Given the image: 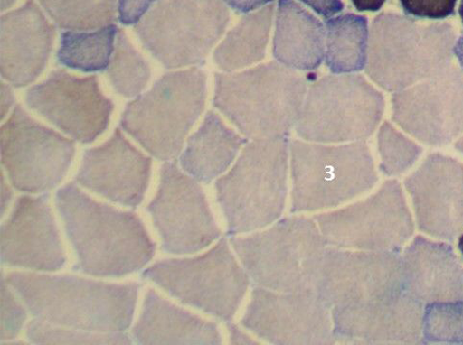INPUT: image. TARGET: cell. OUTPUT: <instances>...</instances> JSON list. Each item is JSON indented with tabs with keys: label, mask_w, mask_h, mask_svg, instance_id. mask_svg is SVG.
<instances>
[{
	"label": "cell",
	"mask_w": 463,
	"mask_h": 345,
	"mask_svg": "<svg viewBox=\"0 0 463 345\" xmlns=\"http://www.w3.org/2000/svg\"><path fill=\"white\" fill-rule=\"evenodd\" d=\"M118 28L108 25L92 31L61 33L57 61L60 65L83 72L108 69L115 50Z\"/></svg>",
	"instance_id": "cell-30"
},
{
	"label": "cell",
	"mask_w": 463,
	"mask_h": 345,
	"mask_svg": "<svg viewBox=\"0 0 463 345\" xmlns=\"http://www.w3.org/2000/svg\"><path fill=\"white\" fill-rule=\"evenodd\" d=\"M54 24L68 31H92L116 22L117 0H39Z\"/></svg>",
	"instance_id": "cell-31"
},
{
	"label": "cell",
	"mask_w": 463,
	"mask_h": 345,
	"mask_svg": "<svg viewBox=\"0 0 463 345\" xmlns=\"http://www.w3.org/2000/svg\"><path fill=\"white\" fill-rule=\"evenodd\" d=\"M157 0H119L118 19L122 24L136 25Z\"/></svg>",
	"instance_id": "cell-38"
},
{
	"label": "cell",
	"mask_w": 463,
	"mask_h": 345,
	"mask_svg": "<svg viewBox=\"0 0 463 345\" xmlns=\"http://www.w3.org/2000/svg\"><path fill=\"white\" fill-rule=\"evenodd\" d=\"M222 2L237 13L250 14L273 4L274 0H222Z\"/></svg>",
	"instance_id": "cell-40"
},
{
	"label": "cell",
	"mask_w": 463,
	"mask_h": 345,
	"mask_svg": "<svg viewBox=\"0 0 463 345\" xmlns=\"http://www.w3.org/2000/svg\"><path fill=\"white\" fill-rule=\"evenodd\" d=\"M422 343L463 345V301L426 304Z\"/></svg>",
	"instance_id": "cell-35"
},
{
	"label": "cell",
	"mask_w": 463,
	"mask_h": 345,
	"mask_svg": "<svg viewBox=\"0 0 463 345\" xmlns=\"http://www.w3.org/2000/svg\"><path fill=\"white\" fill-rule=\"evenodd\" d=\"M146 210L167 254H195L221 238L203 187L176 163L161 166L158 191Z\"/></svg>",
	"instance_id": "cell-14"
},
{
	"label": "cell",
	"mask_w": 463,
	"mask_h": 345,
	"mask_svg": "<svg viewBox=\"0 0 463 345\" xmlns=\"http://www.w3.org/2000/svg\"><path fill=\"white\" fill-rule=\"evenodd\" d=\"M14 102V91L8 84L2 83V119L10 111Z\"/></svg>",
	"instance_id": "cell-43"
},
{
	"label": "cell",
	"mask_w": 463,
	"mask_h": 345,
	"mask_svg": "<svg viewBox=\"0 0 463 345\" xmlns=\"http://www.w3.org/2000/svg\"><path fill=\"white\" fill-rule=\"evenodd\" d=\"M458 13H459V17H460L461 23H462V26H463V0H460Z\"/></svg>",
	"instance_id": "cell-49"
},
{
	"label": "cell",
	"mask_w": 463,
	"mask_h": 345,
	"mask_svg": "<svg viewBox=\"0 0 463 345\" xmlns=\"http://www.w3.org/2000/svg\"><path fill=\"white\" fill-rule=\"evenodd\" d=\"M326 30V62L332 73H357L365 69L369 28L364 15H336L327 21Z\"/></svg>",
	"instance_id": "cell-29"
},
{
	"label": "cell",
	"mask_w": 463,
	"mask_h": 345,
	"mask_svg": "<svg viewBox=\"0 0 463 345\" xmlns=\"http://www.w3.org/2000/svg\"><path fill=\"white\" fill-rule=\"evenodd\" d=\"M384 107L382 92L364 76H324L307 89L295 129L308 143H358L377 130Z\"/></svg>",
	"instance_id": "cell-9"
},
{
	"label": "cell",
	"mask_w": 463,
	"mask_h": 345,
	"mask_svg": "<svg viewBox=\"0 0 463 345\" xmlns=\"http://www.w3.org/2000/svg\"><path fill=\"white\" fill-rule=\"evenodd\" d=\"M456 42L449 23L381 13L369 30L365 72L385 91L406 89L450 66Z\"/></svg>",
	"instance_id": "cell-4"
},
{
	"label": "cell",
	"mask_w": 463,
	"mask_h": 345,
	"mask_svg": "<svg viewBox=\"0 0 463 345\" xmlns=\"http://www.w3.org/2000/svg\"><path fill=\"white\" fill-rule=\"evenodd\" d=\"M229 22L222 0H157L135 30L146 49L175 70L203 65Z\"/></svg>",
	"instance_id": "cell-11"
},
{
	"label": "cell",
	"mask_w": 463,
	"mask_h": 345,
	"mask_svg": "<svg viewBox=\"0 0 463 345\" xmlns=\"http://www.w3.org/2000/svg\"><path fill=\"white\" fill-rule=\"evenodd\" d=\"M12 198L13 192L5 181V176L2 174V215L6 211Z\"/></svg>",
	"instance_id": "cell-44"
},
{
	"label": "cell",
	"mask_w": 463,
	"mask_h": 345,
	"mask_svg": "<svg viewBox=\"0 0 463 345\" xmlns=\"http://www.w3.org/2000/svg\"><path fill=\"white\" fill-rule=\"evenodd\" d=\"M454 54L458 61V64L463 72V36L458 38L454 46Z\"/></svg>",
	"instance_id": "cell-45"
},
{
	"label": "cell",
	"mask_w": 463,
	"mask_h": 345,
	"mask_svg": "<svg viewBox=\"0 0 463 345\" xmlns=\"http://www.w3.org/2000/svg\"><path fill=\"white\" fill-rule=\"evenodd\" d=\"M142 277L180 303L227 322L235 317L250 284L225 238L203 255L158 261Z\"/></svg>",
	"instance_id": "cell-10"
},
{
	"label": "cell",
	"mask_w": 463,
	"mask_h": 345,
	"mask_svg": "<svg viewBox=\"0 0 463 345\" xmlns=\"http://www.w3.org/2000/svg\"><path fill=\"white\" fill-rule=\"evenodd\" d=\"M107 70L116 91L128 98L137 97L146 89L151 74L146 61L122 30H118L114 53Z\"/></svg>",
	"instance_id": "cell-32"
},
{
	"label": "cell",
	"mask_w": 463,
	"mask_h": 345,
	"mask_svg": "<svg viewBox=\"0 0 463 345\" xmlns=\"http://www.w3.org/2000/svg\"><path fill=\"white\" fill-rule=\"evenodd\" d=\"M77 262L73 271L99 277H121L140 272L156 255L142 219L132 211L99 202L70 182L56 192Z\"/></svg>",
	"instance_id": "cell-1"
},
{
	"label": "cell",
	"mask_w": 463,
	"mask_h": 345,
	"mask_svg": "<svg viewBox=\"0 0 463 345\" xmlns=\"http://www.w3.org/2000/svg\"><path fill=\"white\" fill-rule=\"evenodd\" d=\"M18 0H2V11H5L9 8H11L15 3H17Z\"/></svg>",
	"instance_id": "cell-46"
},
{
	"label": "cell",
	"mask_w": 463,
	"mask_h": 345,
	"mask_svg": "<svg viewBox=\"0 0 463 345\" xmlns=\"http://www.w3.org/2000/svg\"><path fill=\"white\" fill-rule=\"evenodd\" d=\"M227 328L229 333V340L231 343L243 345H251L258 343L256 340H254L249 334H246L244 331H242L238 325L234 323H228Z\"/></svg>",
	"instance_id": "cell-41"
},
{
	"label": "cell",
	"mask_w": 463,
	"mask_h": 345,
	"mask_svg": "<svg viewBox=\"0 0 463 345\" xmlns=\"http://www.w3.org/2000/svg\"><path fill=\"white\" fill-rule=\"evenodd\" d=\"M289 158L293 213L341 206L378 182L373 156L364 141L329 145L292 140Z\"/></svg>",
	"instance_id": "cell-8"
},
{
	"label": "cell",
	"mask_w": 463,
	"mask_h": 345,
	"mask_svg": "<svg viewBox=\"0 0 463 345\" xmlns=\"http://www.w3.org/2000/svg\"><path fill=\"white\" fill-rule=\"evenodd\" d=\"M404 185L416 224L431 238L454 241L463 232V163L433 153L409 175Z\"/></svg>",
	"instance_id": "cell-19"
},
{
	"label": "cell",
	"mask_w": 463,
	"mask_h": 345,
	"mask_svg": "<svg viewBox=\"0 0 463 345\" xmlns=\"http://www.w3.org/2000/svg\"><path fill=\"white\" fill-rule=\"evenodd\" d=\"M458 249L463 256V232L459 235L458 238Z\"/></svg>",
	"instance_id": "cell-48"
},
{
	"label": "cell",
	"mask_w": 463,
	"mask_h": 345,
	"mask_svg": "<svg viewBox=\"0 0 463 345\" xmlns=\"http://www.w3.org/2000/svg\"><path fill=\"white\" fill-rule=\"evenodd\" d=\"M315 219L328 245L347 249L399 252L414 233V219L397 180L384 182L372 196Z\"/></svg>",
	"instance_id": "cell-12"
},
{
	"label": "cell",
	"mask_w": 463,
	"mask_h": 345,
	"mask_svg": "<svg viewBox=\"0 0 463 345\" xmlns=\"http://www.w3.org/2000/svg\"><path fill=\"white\" fill-rule=\"evenodd\" d=\"M399 3L410 17L442 21L455 15L458 0H399Z\"/></svg>",
	"instance_id": "cell-37"
},
{
	"label": "cell",
	"mask_w": 463,
	"mask_h": 345,
	"mask_svg": "<svg viewBox=\"0 0 463 345\" xmlns=\"http://www.w3.org/2000/svg\"><path fill=\"white\" fill-rule=\"evenodd\" d=\"M388 0H351L354 7L359 12H378Z\"/></svg>",
	"instance_id": "cell-42"
},
{
	"label": "cell",
	"mask_w": 463,
	"mask_h": 345,
	"mask_svg": "<svg viewBox=\"0 0 463 345\" xmlns=\"http://www.w3.org/2000/svg\"><path fill=\"white\" fill-rule=\"evenodd\" d=\"M455 149L463 154V135L458 139L455 144Z\"/></svg>",
	"instance_id": "cell-47"
},
{
	"label": "cell",
	"mask_w": 463,
	"mask_h": 345,
	"mask_svg": "<svg viewBox=\"0 0 463 345\" xmlns=\"http://www.w3.org/2000/svg\"><path fill=\"white\" fill-rule=\"evenodd\" d=\"M236 256L256 287L315 292L328 244L316 219L290 216L249 237H232Z\"/></svg>",
	"instance_id": "cell-6"
},
{
	"label": "cell",
	"mask_w": 463,
	"mask_h": 345,
	"mask_svg": "<svg viewBox=\"0 0 463 345\" xmlns=\"http://www.w3.org/2000/svg\"><path fill=\"white\" fill-rule=\"evenodd\" d=\"M151 168L149 156L117 129L104 145L85 151L75 182L123 207L137 209L145 199Z\"/></svg>",
	"instance_id": "cell-21"
},
{
	"label": "cell",
	"mask_w": 463,
	"mask_h": 345,
	"mask_svg": "<svg viewBox=\"0 0 463 345\" xmlns=\"http://www.w3.org/2000/svg\"><path fill=\"white\" fill-rule=\"evenodd\" d=\"M307 91L301 74L270 61L215 73L213 106L247 138L287 137L296 127Z\"/></svg>",
	"instance_id": "cell-3"
},
{
	"label": "cell",
	"mask_w": 463,
	"mask_h": 345,
	"mask_svg": "<svg viewBox=\"0 0 463 345\" xmlns=\"http://www.w3.org/2000/svg\"><path fill=\"white\" fill-rule=\"evenodd\" d=\"M326 26L297 0H279L273 56L293 70L314 71L326 58Z\"/></svg>",
	"instance_id": "cell-26"
},
{
	"label": "cell",
	"mask_w": 463,
	"mask_h": 345,
	"mask_svg": "<svg viewBox=\"0 0 463 345\" xmlns=\"http://www.w3.org/2000/svg\"><path fill=\"white\" fill-rule=\"evenodd\" d=\"M138 345H219L222 337L217 324L194 315L153 289H148L140 318L133 327Z\"/></svg>",
	"instance_id": "cell-25"
},
{
	"label": "cell",
	"mask_w": 463,
	"mask_h": 345,
	"mask_svg": "<svg viewBox=\"0 0 463 345\" xmlns=\"http://www.w3.org/2000/svg\"><path fill=\"white\" fill-rule=\"evenodd\" d=\"M2 163L15 190L49 192L69 171L74 158L72 140L43 126L21 106L14 108L0 135Z\"/></svg>",
	"instance_id": "cell-13"
},
{
	"label": "cell",
	"mask_w": 463,
	"mask_h": 345,
	"mask_svg": "<svg viewBox=\"0 0 463 345\" xmlns=\"http://www.w3.org/2000/svg\"><path fill=\"white\" fill-rule=\"evenodd\" d=\"M289 141L254 139L215 182V195L229 234L249 233L278 221L288 195Z\"/></svg>",
	"instance_id": "cell-5"
},
{
	"label": "cell",
	"mask_w": 463,
	"mask_h": 345,
	"mask_svg": "<svg viewBox=\"0 0 463 345\" xmlns=\"http://www.w3.org/2000/svg\"><path fill=\"white\" fill-rule=\"evenodd\" d=\"M2 77L23 88L34 82L52 51L55 30L35 0L2 15Z\"/></svg>",
	"instance_id": "cell-23"
},
{
	"label": "cell",
	"mask_w": 463,
	"mask_h": 345,
	"mask_svg": "<svg viewBox=\"0 0 463 345\" xmlns=\"http://www.w3.org/2000/svg\"><path fill=\"white\" fill-rule=\"evenodd\" d=\"M424 304L405 290L385 299L332 309L336 340L367 343H422Z\"/></svg>",
	"instance_id": "cell-22"
},
{
	"label": "cell",
	"mask_w": 463,
	"mask_h": 345,
	"mask_svg": "<svg viewBox=\"0 0 463 345\" xmlns=\"http://www.w3.org/2000/svg\"><path fill=\"white\" fill-rule=\"evenodd\" d=\"M26 104L83 145L94 143L106 131L114 109L97 76L77 77L63 70L30 88Z\"/></svg>",
	"instance_id": "cell-18"
},
{
	"label": "cell",
	"mask_w": 463,
	"mask_h": 345,
	"mask_svg": "<svg viewBox=\"0 0 463 345\" xmlns=\"http://www.w3.org/2000/svg\"><path fill=\"white\" fill-rule=\"evenodd\" d=\"M300 2L326 20L335 17L345 9L343 0H300Z\"/></svg>",
	"instance_id": "cell-39"
},
{
	"label": "cell",
	"mask_w": 463,
	"mask_h": 345,
	"mask_svg": "<svg viewBox=\"0 0 463 345\" xmlns=\"http://www.w3.org/2000/svg\"><path fill=\"white\" fill-rule=\"evenodd\" d=\"M404 290L422 304L463 301V262L445 241L416 237L404 249Z\"/></svg>",
	"instance_id": "cell-24"
},
{
	"label": "cell",
	"mask_w": 463,
	"mask_h": 345,
	"mask_svg": "<svg viewBox=\"0 0 463 345\" xmlns=\"http://www.w3.org/2000/svg\"><path fill=\"white\" fill-rule=\"evenodd\" d=\"M206 98L207 74L203 70L168 72L128 104L120 126L154 158L173 161L202 116Z\"/></svg>",
	"instance_id": "cell-7"
},
{
	"label": "cell",
	"mask_w": 463,
	"mask_h": 345,
	"mask_svg": "<svg viewBox=\"0 0 463 345\" xmlns=\"http://www.w3.org/2000/svg\"><path fill=\"white\" fill-rule=\"evenodd\" d=\"M273 4L246 14L226 34L213 52V61L224 72L249 69L266 57L274 18Z\"/></svg>",
	"instance_id": "cell-28"
},
{
	"label": "cell",
	"mask_w": 463,
	"mask_h": 345,
	"mask_svg": "<svg viewBox=\"0 0 463 345\" xmlns=\"http://www.w3.org/2000/svg\"><path fill=\"white\" fill-rule=\"evenodd\" d=\"M35 319L82 331L130 328L141 285L106 284L75 275L12 272L5 276Z\"/></svg>",
	"instance_id": "cell-2"
},
{
	"label": "cell",
	"mask_w": 463,
	"mask_h": 345,
	"mask_svg": "<svg viewBox=\"0 0 463 345\" xmlns=\"http://www.w3.org/2000/svg\"><path fill=\"white\" fill-rule=\"evenodd\" d=\"M26 337L33 344L131 345L125 332L101 333L59 326L34 319L26 325Z\"/></svg>",
	"instance_id": "cell-33"
},
{
	"label": "cell",
	"mask_w": 463,
	"mask_h": 345,
	"mask_svg": "<svg viewBox=\"0 0 463 345\" xmlns=\"http://www.w3.org/2000/svg\"><path fill=\"white\" fill-rule=\"evenodd\" d=\"M377 146L381 161L380 170L388 177L404 174L419 162L423 153L420 145L398 131L388 121L381 125Z\"/></svg>",
	"instance_id": "cell-34"
},
{
	"label": "cell",
	"mask_w": 463,
	"mask_h": 345,
	"mask_svg": "<svg viewBox=\"0 0 463 345\" xmlns=\"http://www.w3.org/2000/svg\"><path fill=\"white\" fill-rule=\"evenodd\" d=\"M392 120L420 143L444 147L463 135V72L451 64L406 89L394 92Z\"/></svg>",
	"instance_id": "cell-16"
},
{
	"label": "cell",
	"mask_w": 463,
	"mask_h": 345,
	"mask_svg": "<svg viewBox=\"0 0 463 345\" xmlns=\"http://www.w3.org/2000/svg\"><path fill=\"white\" fill-rule=\"evenodd\" d=\"M399 252L327 247L315 293L331 310L385 299L403 291Z\"/></svg>",
	"instance_id": "cell-15"
},
{
	"label": "cell",
	"mask_w": 463,
	"mask_h": 345,
	"mask_svg": "<svg viewBox=\"0 0 463 345\" xmlns=\"http://www.w3.org/2000/svg\"><path fill=\"white\" fill-rule=\"evenodd\" d=\"M4 276L2 278V340H12L19 336L27 320V311L18 301Z\"/></svg>",
	"instance_id": "cell-36"
},
{
	"label": "cell",
	"mask_w": 463,
	"mask_h": 345,
	"mask_svg": "<svg viewBox=\"0 0 463 345\" xmlns=\"http://www.w3.org/2000/svg\"><path fill=\"white\" fill-rule=\"evenodd\" d=\"M241 324L273 344L327 345L337 340L332 310L315 292L285 293L256 287Z\"/></svg>",
	"instance_id": "cell-17"
},
{
	"label": "cell",
	"mask_w": 463,
	"mask_h": 345,
	"mask_svg": "<svg viewBox=\"0 0 463 345\" xmlns=\"http://www.w3.org/2000/svg\"><path fill=\"white\" fill-rule=\"evenodd\" d=\"M244 144V138L211 111L202 126L188 139L186 149L180 156V165L196 181L209 183L222 176L236 162Z\"/></svg>",
	"instance_id": "cell-27"
},
{
	"label": "cell",
	"mask_w": 463,
	"mask_h": 345,
	"mask_svg": "<svg viewBox=\"0 0 463 345\" xmlns=\"http://www.w3.org/2000/svg\"><path fill=\"white\" fill-rule=\"evenodd\" d=\"M49 195L21 196L2 226V263L36 272L63 268L67 256L61 245Z\"/></svg>",
	"instance_id": "cell-20"
}]
</instances>
